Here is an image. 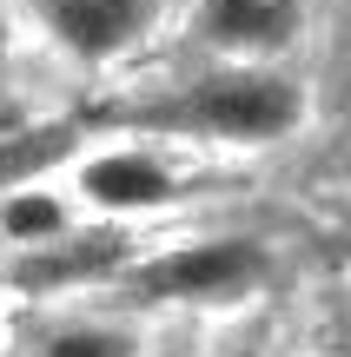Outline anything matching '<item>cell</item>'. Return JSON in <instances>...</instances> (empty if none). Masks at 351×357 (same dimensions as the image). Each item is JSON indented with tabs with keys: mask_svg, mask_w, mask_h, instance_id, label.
<instances>
[{
	"mask_svg": "<svg viewBox=\"0 0 351 357\" xmlns=\"http://www.w3.org/2000/svg\"><path fill=\"white\" fill-rule=\"evenodd\" d=\"M113 265H126V238L119 231H87V238H53L40 252H20L13 265V284L27 291H60V284H87V278H106Z\"/></svg>",
	"mask_w": 351,
	"mask_h": 357,
	"instance_id": "cell-6",
	"label": "cell"
},
{
	"mask_svg": "<svg viewBox=\"0 0 351 357\" xmlns=\"http://www.w3.org/2000/svg\"><path fill=\"white\" fill-rule=\"evenodd\" d=\"M305 119V86L265 66H225V73L193 79L186 93L159 106H140V126H166V132H206L225 146H272Z\"/></svg>",
	"mask_w": 351,
	"mask_h": 357,
	"instance_id": "cell-1",
	"label": "cell"
},
{
	"mask_svg": "<svg viewBox=\"0 0 351 357\" xmlns=\"http://www.w3.org/2000/svg\"><path fill=\"white\" fill-rule=\"evenodd\" d=\"M73 231V212H66V199H53V192L40 185H20L0 199V245H13V252H40V245L66 238Z\"/></svg>",
	"mask_w": 351,
	"mask_h": 357,
	"instance_id": "cell-7",
	"label": "cell"
},
{
	"mask_svg": "<svg viewBox=\"0 0 351 357\" xmlns=\"http://www.w3.org/2000/svg\"><path fill=\"white\" fill-rule=\"evenodd\" d=\"M40 357H140V331L113 318H66L40 337Z\"/></svg>",
	"mask_w": 351,
	"mask_h": 357,
	"instance_id": "cell-8",
	"label": "cell"
},
{
	"mask_svg": "<svg viewBox=\"0 0 351 357\" xmlns=\"http://www.w3.org/2000/svg\"><path fill=\"white\" fill-rule=\"evenodd\" d=\"M199 33L219 53H232L239 66H252L259 53L292 47L299 0H199Z\"/></svg>",
	"mask_w": 351,
	"mask_h": 357,
	"instance_id": "cell-5",
	"label": "cell"
},
{
	"mask_svg": "<svg viewBox=\"0 0 351 357\" xmlns=\"http://www.w3.org/2000/svg\"><path fill=\"white\" fill-rule=\"evenodd\" d=\"M7 60H13V20H7V0H0V73H7Z\"/></svg>",
	"mask_w": 351,
	"mask_h": 357,
	"instance_id": "cell-9",
	"label": "cell"
},
{
	"mask_svg": "<svg viewBox=\"0 0 351 357\" xmlns=\"http://www.w3.org/2000/svg\"><path fill=\"white\" fill-rule=\"evenodd\" d=\"M73 192L100 212H159V205L179 199V178L166 172V159L140 153V146H113V153H93L73 172Z\"/></svg>",
	"mask_w": 351,
	"mask_h": 357,
	"instance_id": "cell-4",
	"label": "cell"
},
{
	"mask_svg": "<svg viewBox=\"0 0 351 357\" xmlns=\"http://www.w3.org/2000/svg\"><path fill=\"white\" fill-rule=\"evenodd\" d=\"M345 357H351V351H345Z\"/></svg>",
	"mask_w": 351,
	"mask_h": 357,
	"instance_id": "cell-10",
	"label": "cell"
},
{
	"mask_svg": "<svg viewBox=\"0 0 351 357\" xmlns=\"http://www.w3.org/2000/svg\"><path fill=\"white\" fill-rule=\"evenodd\" d=\"M47 40L80 66H106L133 53L159 20V0H27Z\"/></svg>",
	"mask_w": 351,
	"mask_h": 357,
	"instance_id": "cell-3",
	"label": "cell"
},
{
	"mask_svg": "<svg viewBox=\"0 0 351 357\" xmlns=\"http://www.w3.org/2000/svg\"><path fill=\"white\" fill-rule=\"evenodd\" d=\"M265 278V245L259 238H199L172 245L159 258H140L126 271V298L140 305H225Z\"/></svg>",
	"mask_w": 351,
	"mask_h": 357,
	"instance_id": "cell-2",
	"label": "cell"
}]
</instances>
